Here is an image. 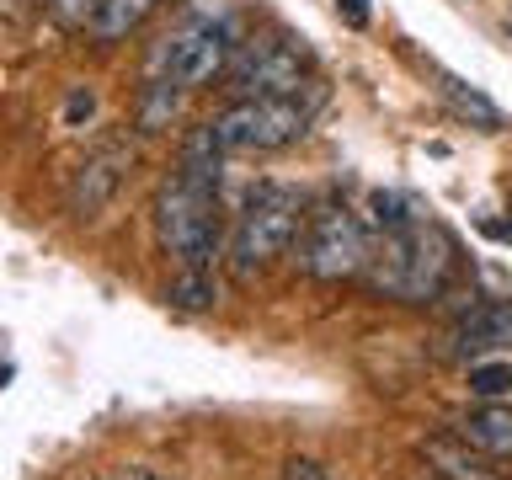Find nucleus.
<instances>
[{
  "mask_svg": "<svg viewBox=\"0 0 512 480\" xmlns=\"http://www.w3.org/2000/svg\"><path fill=\"white\" fill-rule=\"evenodd\" d=\"M454 256H459L454 235L416 219V224H400V230H379V246H368L363 278L384 299L432 304L443 299L448 278H454Z\"/></svg>",
  "mask_w": 512,
  "mask_h": 480,
  "instance_id": "nucleus-1",
  "label": "nucleus"
},
{
  "mask_svg": "<svg viewBox=\"0 0 512 480\" xmlns=\"http://www.w3.org/2000/svg\"><path fill=\"white\" fill-rule=\"evenodd\" d=\"M320 107V86H304L299 96H235L219 118H208V134L224 155H267L294 144L310 128Z\"/></svg>",
  "mask_w": 512,
  "mask_h": 480,
  "instance_id": "nucleus-2",
  "label": "nucleus"
},
{
  "mask_svg": "<svg viewBox=\"0 0 512 480\" xmlns=\"http://www.w3.org/2000/svg\"><path fill=\"white\" fill-rule=\"evenodd\" d=\"M299 192L294 187H278V182H262L240 203L235 214V230L224 240V262L240 283H251L272 256H283L288 246L299 240Z\"/></svg>",
  "mask_w": 512,
  "mask_h": 480,
  "instance_id": "nucleus-3",
  "label": "nucleus"
},
{
  "mask_svg": "<svg viewBox=\"0 0 512 480\" xmlns=\"http://www.w3.org/2000/svg\"><path fill=\"white\" fill-rule=\"evenodd\" d=\"M155 240L166 256H176V267H214L224 256L219 198L187 187L182 176H171V182L155 192Z\"/></svg>",
  "mask_w": 512,
  "mask_h": 480,
  "instance_id": "nucleus-4",
  "label": "nucleus"
},
{
  "mask_svg": "<svg viewBox=\"0 0 512 480\" xmlns=\"http://www.w3.org/2000/svg\"><path fill=\"white\" fill-rule=\"evenodd\" d=\"M230 54H235V27L224 16H187V22H176L171 32H160L150 43L144 75H166L176 86L198 91L230 70Z\"/></svg>",
  "mask_w": 512,
  "mask_h": 480,
  "instance_id": "nucleus-5",
  "label": "nucleus"
},
{
  "mask_svg": "<svg viewBox=\"0 0 512 480\" xmlns=\"http://www.w3.org/2000/svg\"><path fill=\"white\" fill-rule=\"evenodd\" d=\"M299 262L320 283H342L358 278L368 262V235L352 219L347 203H320L315 214H304V240H299Z\"/></svg>",
  "mask_w": 512,
  "mask_h": 480,
  "instance_id": "nucleus-6",
  "label": "nucleus"
},
{
  "mask_svg": "<svg viewBox=\"0 0 512 480\" xmlns=\"http://www.w3.org/2000/svg\"><path fill=\"white\" fill-rule=\"evenodd\" d=\"M310 80V54L294 38H251L230 54V91L235 96H299Z\"/></svg>",
  "mask_w": 512,
  "mask_h": 480,
  "instance_id": "nucleus-7",
  "label": "nucleus"
},
{
  "mask_svg": "<svg viewBox=\"0 0 512 480\" xmlns=\"http://www.w3.org/2000/svg\"><path fill=\"white\" fill-rule=\"evenodd\" d=\"M123 171H128V155H123V150H102V155H91L86 166H80V171L70 176V192H64L70 214H75V219H96L112 198H118Z\"/></svg>",
  "mask_w": 512,
  "mask_h": 480,
  "instance_id": "nucleus-8",
  "label": "nucleus"
},
{
  "mask_svg": "<svg viewBox=\"0 0 512 480\" xmlns=\"http://www.w3.org/2000/svg\"><path fill=\"white\" fill-rule=\"evenodd\" d=\"M502 342H512V304L486 299V304H475L470 315L454 320V331H448V358H486V352H496Z\"/></svg>",
  "mask_w": 512,
  "mask_h": 480,
  "instance_id": "nucleus-9",
  "label": "nucleus"
},
{
  "mask_svg": "<svg viewBox=\"0 0 512 480\" xmlns=\"http://www.w3.org/2000/svg\"><path fill=\"white\" fill-rule=\"evenodd\" d=\"M171 176H182L187 187L214 192V198H219V187H224V150L214 144V134H208V123H198V128L182 139V160H176Z\"/></svg>",
  "mask_w": 512,
  "mask_h": 480,
  "instance_id": "nucleus-10",
  "label": "nucleus"
},
{
  "mask_svg": "<svg viewBox=\"0 0 512 480\" xmlns=\"http://www.w3.org/2000/svg\"><path fill=\"white\" fill-rule=\"evenodd\" d=\"M182 91L176 80L166 75H144L139 86V102H134V128L139 134H171V123L182 118Z\"/></svg>",
  "mask_w": 512,
  "mask_h": 480,
  "instance_id": "nucleus-11",
  "label": "nucleus"
},
{
  "mask_svg": "<svg viewBox=\"0 0 512 480\" xmlns=\"http://www.w3.org/2000/svg\"><path fill=\"white\" fill-rule=\"evenodd\" d=\"M459 438L470 448H480V454H491V459H512V406L486 400L480 411H470L459 422Z\"/></svg>",
  "mask_w": 512,
  "mask_h": 480,
  "instance_id": "nucleus-12",
  "label": "nucleus"
},
{
  "mask_svg": "<svg viewBox=\"0 0 512 480\" xmlns=\"http://www.w3.org/2000/svg\"><path fill=\"white\" fill-rule=\"evenodd\" d=\"M422 459H427L443 480H502L496 470H486L480 448L470 454V443H464V438H432V443H422Z\"/></svg>",
  "mask_w": 512,
  "mask_h": 480,
  "instance_id": "nucleus-13",
  "label": "nucleus"
},
{
  "mask_svg": "<svg viewBox=\"0 0 512 480\" xmlns=\"http://www.w3.org/2000/svg\"><path fill=\"white\" fill-rule=\"evenodd\" d=\"M171 304L176 315H208L219 304V278H214V267H182L176 278L166 283V294H160Z\"/></svg>",
  "mask_w": 512,
  "mask_h": 480,
  "instance_id": "nucleus-14",
  "label": "nucleus"
},
{
  "mask_svg": "<svg viewBox=\"0 0 512 480\" xmlns=\"http://www.w3.org/2000/svg\"><path fill=\"white\" fill-rule=\"evenodd\" d=\"M155 6H160V0H102L86 32H91V38H102V43H118V38H128V32H134Z\"/></svg>",
  "mask_w": 512,
  "mask_h": 480,
  "instance_id": "nucleus-15",
  "label": "nucleus"
},
{
  "mask_svg": "<svg viewBox=\"0 0 512 480\" xmlns=\"http://www.w3.org/2000/svg\"><path fill=\"white\" fill-rule=\"evenodd\" d=\"M438 91L448 96V107H454L459 118H470L475 128H502V107H496L486 91H475L470 80H459V75H438Z\"/></svg>",
  "mask_w": 512,
  "mask_h": 480,
  "instance_id": "nucleus-16",
  "label": "nucleus"
},
{
  "mask_svg": "<svg viewBox=\"0 0 512 480\" xmlns=\"http://www.w3.org/2000/svg\"><path fill=\"white\" fill-rule=\"evenodd\" d=\"M470 395L507 400L512 395V358H470Z\"/></svg>",
  "mask_w": 512,
  "mask_h": 480,
  "instance_id": "nucleus-17",
  "label": "nucleus"
},
{
  "mask_svg": "<svg viewBox=\"0 0 512 480\" xmlns=\"http://www.w3.org/2000/svg\"><path fill=\"white\" fill-rule=\"evenodd\" d=\"M374 219H379V230H400V224L422 219V208L411 198H400V192H374Z\"/></svg>",
  "mask_w": 512,
  "mask_h": 480,
  "instance_id": "nucleus-18",
  "label": "nucleus"
},
{
  "mask_svg": "<svg viewBox=\"0 0 512 480\" xmlns=\"http://www.w3.org/2000/svg\"><path fill=\"white\" fill-rule=\"evenodd\" d=\"M48 6H54V16L64 27H91V16H96L102 0H48Z\"/></svg>",
  "mask_w": 512,
  "mask_h": 480,
  "instance_id": "nucleus-19",
  "label": "nucleus"
},
{
  "mask_svg": "<svg viewBox=\"0 0 512 480\" xmlns=\"http://www.w3.org/2000/svg\"><path fill=\"white\" fill-rule=\"evenodd\" d=\"M278 480H331V470H326V464H315V459H288Z\"/></svg>",
  "mask_w": 512,
  "mask_h": 480,
  "instance_id": "nucleus-20",
  "label": "nucleus"
},
{
  "mask_svg": "<svg viewBox=\"0 0 512 480\" xmlns=\"http://www.w3.org/2000/svg\"><path fill=\"white\" fill-rule=\"evenodd\" d=\"M336 11L347 27H368V0H336Z\"/></svg>",
  "mask_w": 512,
  "mask_h": 480,
  "instance_id": "nucleus-21",
  "label": "nucleus"
},
{
  "mask_svg": "<svg viewBox=\"0 0 512 480\" xmlns=\"http://www.w3.org/2000/svg\"><path fill=\"white\" fill-rule=\"evenodd\" d=\"M91 112H96V96H91V91H75V96H70V107H64V118L80 123V118H91Z\"/></svg>",
  "mask_w": 512,
  "mask_h": 480,
  "instance_id": "nucleus-22",
  "label": "nucleus"
},
{
  "mask_svg": "<svg viewBox=\"0 0 512 480\" xmlns=\"http://www.w3.org/2000/svg\"><path fill=\"white\" fill-rule=\"evenodd\" d=\"M118 480H166V475H160V470H144V464H128Z\"/></svg>",
  "mask_w": 512,
  "mask_h": 480,
  "instance_id": "nucleus-23",
  "label": "nucleus"
},
{
  "mask_svg": "<svg viewBox=\"0 0 512 480\" xmlns=\"http://www.w3.org/2000/svg\"><path fill=\"white\" fill-rule=\"evenodd\" d=\"M507 32H512V22H507Z\"/></svg>",
  "mask_w": 512,
  "mask_h": 480,
  "instance_id": "nucleus-24",
  "label": "nucleus"
}]
</instances>
